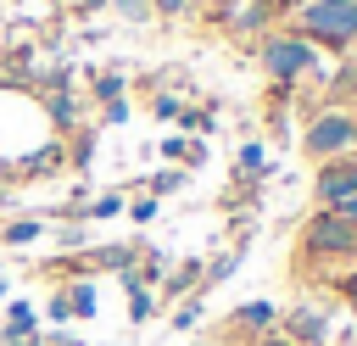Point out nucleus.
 I'll return each mask as SVG.
<instances>
[{
	"instance_id": "obj_11",
	"label": "nucleus",
	"mask_w": 357,
	"mask_h": 346,
	"mask_svg": "<svg viewBox=\"0 0 357 346\" xmlns=\"http://www.w3.org/2000/svg\"><path fill=\"white\" fill-rule=\"evenodd\" d=\"M39 234H45L39 218H11V223H0V240H6V246H33Z\"/></svg>"
},
{
	"instance_id": "obj_25",
	"label": "nucleus",
	"mask_w": 357,
	"mask_h": 346,
	"mask_svg": "<svg viewBox=\"0 0 357 346\" xmlns=\"http://www.w3.org/2000/svg\"><path fill=\"white\" fill-rule=\"evenodd\" d=\"M257 346H296V340H284V335H262Z\"/></svg>"
},
{
	"instance_id": "obj_18",
	"label": "nucleus",
	"mask_w": 357,
	"mask_h": 346,
	"mask_svg": "<svg viewBox=\"0 0 357 346\" xmlns=\"http://www.w3.org/2000/svg\"><path fill=\"white\" fill-rule=\"evenodd\" d=\"M178 184H184V173H173V167H167V173H156V179H151V195H173Z\"/></svg>"
},
{
	"instance_id": "obj_29",
	"label": "nucleus",
	"mask_w": 357,
	"mask_h": 346,
	"mask_svg": "<svg viewBox=\"0 0 357 346\" xmlns=\"http://www.w3.org/2000/svg\"><path fill=\"white\" fill-rule=\"evenodd\" d=\"M11 346H28V340H11Z\"/></svg>"
},
{
	"instance_id": "obj_16",
	"label": "nucleus",
	"mask_w": 357,
	"mask_h": 346,
	"mask_svg": "<svg viewBox=\"0 0 357 346\" xmlns=\"http://www.w3.org/2000/svg\"><path fill=\"white\" fill-rule=\"evenodd\" d=\"M95 100H100V106L123 100V73H100V78H95Z\"/></svg>"
},
{
	"instance_id": "obj_14",
	"label": "nucleus",
	"mask_w": 357,
	"mask_h": 346,
	"mask_svg": "<svg viewBox=\"0 0 357 346\" xmlns=\"http://www.w3.org/2000/svg\"><path fill=\"white\" fill-rule=\"evenodd\" d=\"M201 313H206V307H201V296H184V301H178V313H173V329H178V335H190V329L201 324Z\"/></svg>"
},
{
	"instance_id": "obj_26",
	"label": "nucleus",
	"mask_w": 357,
	"mask_h": 346,
	"mask_svg": "<svg viewBox=\"0 0 357 346\" xmlns=\"http://www.w3.org/2000/svg\"><path fill=\"white\" fill-rule=\"evenodd\" d=\"M6 301H11V290H6V279H0V307H6Z\"/></svg>"
},
{
	"instance_id": "obj_24",
	"label": "nucleus",
	"mask_w": 357,
	"mask_h": 346,
	"mask_svg": "<svg viewBox=\"0 0 357 346\" xmlns=\"http://www.w3.org/2000/svg\"><path fill=\"white\" fill-rule=\"evenodd\" d=\"M151 11H167L173 17V11H184V0H151Z\"/></svg>"
},
{
	"instance_id": "obj_12",
	"label": "nucleus",
	"mask_w": 357,
	"mask_h": 346,
	"mask_svg": "<svg viewBox=\"0 0 357 346\" xmlns=\"http://www.w3.org/2000/svg\"><path fill=\"white\" fill-rule=\"evenodd\" d=\"M56 246H61V251H89V229H84V218L61 223V229H56Z\"/></svg>"
},
{
	"instance_id": "obj_23",
	"label": "nucleus",
	"mask_w": 357,
	"mask_h": 346,
	"mask_svg": "<svg viewBox=\"0 0 357 346\" xmlns=\"http://www.w3.org/2000/svg\"><path fill=\"white\" fill-rule=\"evenodd\" d=\"M335 212H340V218H346V223H357V195H346V201H340V206H335Z\"/></svg>"
},
{
	"instance_id": "obj_27",
	"label": "nucleus",
	"mask_w": 357,
	"mask_h": 346,
	"mask_svg": "<svg viewBox=\"0 0 357 346\" xmlns=\"http://www.w3.org/2000/svg\"><path fill=\"white\" fill-rule=\"evenodd\" d=\"M39 335H45V329H39ZM39 335H33V340H28V346H45V340H39Z\"/></svg>"
},
{
	"instance_id": "obj_5",
	"label": "nucleus",
	"mask_w": 357,
	"mask_h": 346,
	"mask_svg": "<svg viewBox=\"0 0 357 346\" xmlns=\"http://www.w3.org/2000/svg\"><path fill=\"white\" fill-rule=\"evenodd\" d=\"M357 140V123L351 117H318L312 128H307V151L312 156H335V151H346Z\"/></svg>"
},
{
	"instance_id": "obj_9",
	"label": "nucleus",
	"mask_w": 357,
	"mask_h": 346,
	"mask_svg": "<svg viewBox=\"0 0 357 346\" xmlns=\"http://www.w3.org/2000/svg\"><path fill=\"white\" fill-rule=\"evenodd\" d=\"M195 285H201V262L190 257V262H178V268L162 279V296H167V301H184V296H195Z\"/></svg>"
},
{
	"instance_id": "obj_1",
	"label": "nucleus",
	"mask_w": 357,
	"mask_h": 346,
	"mask_svg": "<svg viewBox=\"0 0 357 346\" xmlns=\"http://www.w3.org/2000/svg\"><path fill=\"white\" fill-rule=\"evenodd\" d=\"M301 28L324 45H346L357 39V0H312L301 11Z\"/></svg>"
},
{
	"instance_id": "obj_2",
	"label": "nucleus",
	"mask_w": 357,
	"mask_h": 346,
	"mask_svg": "<svg viewBox=\"0 0 357 346\" xmlns=\"http://www.w3.org/2000/svg\"><path fill=\"white\" fill-rule=\"evenodd\" d=\"M301 246L312 257H357V223H346L340 212H318L301 234Z\"/></svg>"
},
{
	"instance_id": "obj_4",
	"label": "nucleus",
	"mask_w": 357,
	"mask_h": 346,
	"mask_svg": "<svg viewBox=\"0 0 357 346\" xmlns=\"http://www.w3.org/2000/svg\"><path fill=\"white\" fill-rule=\"evenodd\" d=\"M262 61H268L273 78H296L301 67H312V45H307V39H284V33H273V39L262 45Z\"/></svg>"
},
{
	"instance_id": "obj_10",
	"label": "nucleus",
	"mask_w": 357,
	"mask_h": 346,
	"mask_svg": "<svg viewBox=\"0 0 357 346\" xmlns=\"http://www.w3.org/2000/svg\"><path fill=\"white\" fill-rule=\"evenodd\" d=\"M234 324L251 329V335H268V329L279 324V307H273V301H245V307H234Z\"/></svg>"
},
{
	"instance_id": "obj_17",
	"label": "nucleus",
	"mask_w": 357,
	"mask_h": 346,
	"mask_svg": "<svg viewBox=\"0 0 357 346\" xmlns=\"http://www.w3.org/2000/svg\"><path fill=\"white\" fill-rule=\"evenodd\" d=\"M112 11L128 17V22H145V17H151V0H112Z\"/></svg>"
},
{
	"instance_id": "obj_22",
	"label": "nucleus",
	"mask_w": 357,
	"mask_h": 346,
	"mask_svg": "<svg viewBox=\"0 0 357 346\" xmlns=\"http://www.w3.org/2000/svg\"><path fill=\"white\" fill-rule=\"evenodd\" d=\"M240 167H262V145H245L240 151Z\"/></svg>"
},
{
	"instance_id": "obj_13",
	"label": "nucleus",
	"mask_w": 357,
	"mask_h": 346,
	"mask_svg": "<svg viewBox=\"0 0 357 346\" xmlns=\"http://www.w3.org/2000/svg\"><path fill=\"white\" fill-rule=\"evenodd\" d=\"M156 318V290H128V324H151Z\"/></svg>"
},
{
	"instance_id": "obj_28",
	"label": "nucleus",
	"mask_w": 357,
	"mask_h": 346,
	"mask_svg": "<svg viewBox=\"0 0 357 346\" xmlns=\"http://www.w3.org/2000/svg\"><path fill=\"white\" fill-rule=\"evenodd\" d=\"M0 279H6V262H0Z\"/></svg>"
},
{
	"instance_id": "obj_20",
	"label": "nucleus",
	"mask_w": 357,
	"mask_h": 346,
	"mask_svg": "<svg viewBox=\"0 0 357 346\" xmlns=\"http://www.w3.org/2000/svg\"><path fill=\"white\" fill-rule=\"evenodd\" d=\"M151 112H156V117H178V100H173V95H156Z\"/></svg>"
},
{
	"instance_id": "obj_8",
	"label": "nucleus",
	"mask_w": 357,
	"mask_h": 346,
	"mask_svg": "<svg viewBox=\"0 0 357 346\" xmlns=\"http://www.w3.org/2000/svg\"><path fill=\"white\" fill-rule=\"evenodd\" d=\"M318 195H324L329 206H340L346 195H357V162H329V167L318 173Z\"/></svg>"
},
{
	"instance_id": "obj_7",
	"label": "nucleus",
	"mask_w": 357,
	"mask_h": 346,
	"mask_svg": "<svg viewBox=\"0 0 357 346\" xmlns=\"http://www.w3.org/2000/svg\"><path fill=\"white\" fill-rule=\"evenodd\" d=\"M324 335H329V318H324V313H312V307L284 313V340H296V346H318Z\"/></svg>"
},
{
	"instance_id": "obj_21",
	"label": "nucleus",
	"mask_w": 357,
	"mask_h": 346,
	"mask_svg": "<svg viewBox=\"0 0 357 346\" xmlns=\"http://www.w3.org/2000/svg\"><path fill=\"white\" fill-rule=\"evenodd\" d=\"M128 212H134V223H151V218H156V201H151V195H145V201H134V206H128Z\"/></svg>"
},
{
	"instance_id": "obj_15",
	"label": "nucleus",
	"mask_w": 357,
	"mask_h": 346,
	"mask_svg": "<svg viewBox=\"0 0 357 346\" xmlns=\"http://www.w3.org/2000/svg\"><path fill=\"white\" fill-rule=\"evenodd\" d=\"M117 212H123V195H117V190H112V195H100V201H89V206H78V218H84V223H89V218H117Z\"/></svg>"
},
{
	"instance_id": "obj_6",
	"label": "nucleus",
	"mask_w": 357,
	"mask_h": 346,
	"mask_svg": "<svg viewBox=\"0 0 357 346\" xmlns=\"http://www.w3.org/2000/svg\"><path fill=\"white\" fill-rule=\"evenodd\" d=\"M33 335H39V307H33L28 296L6 301V318H0V340L11 346V340H33Z\"/></svg>"
},
{
	"instance_id": "obj_19",
	"label": "nucleus",
	"mask_w": 357,
	"mask_h": 346,
	"mask_svg": "<svg viewBox=\"0 0 357 346\" xmlns=\"http://www.w3.org/2000/svg\"><path fill=\"white\" fill-rule=\"evenodd\" d=\"M45 346H89V340H78V335H67V329H50V335H39Z\"/></svg>"
},
{
	"instance_id": "obj_3",
	"label": "nucleus",
	"mask_w": 357,
	"mask_h": 346,
	"mask_svg": "<svg viewBox=\"0 0 357 346\" xmlns=\"http://www.w3.org/2000/svg\"><path fill=\"white\" fill-rule=\"evenodd\" d=\"M95 285L89 279H67V285H56L50 290V301H45V318L56 324V329H67V324H78V318H95Z\"/></svg>"
}]
</instances>
